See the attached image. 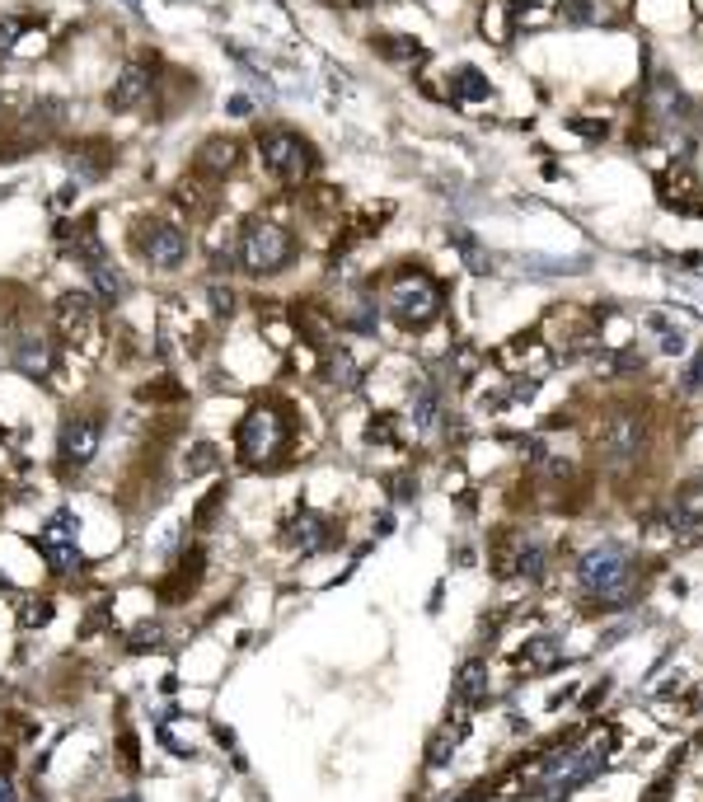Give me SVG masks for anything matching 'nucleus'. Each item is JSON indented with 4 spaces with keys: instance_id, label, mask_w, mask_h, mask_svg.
Instances as JSON below:
<instances>
[{
    "instance_id": "obj_1",
    "label": "nucleus",
    "mask_w": 703,
    "mask_h": 802,
    "mask_svg": "<svg viewBox=\"0 0 703 802\" xmlns=\"http://www.w3.org/2000/svg\"><path fill=\"white\" fill-rule=\"evenodd\" d=\"M615 755V732H591L587 741H567V747H553L540 769H535V798H549V802H567L573 793L591 789L601 779V769L610 765Z\"/></svg>"
},
{
    "instance_id": "obj_2",
    "label": "nucleus",
    "mask_w": 703,
    "mask_h": 802,
    "mask_svg": "<svg viewBox=\"0 0 703 802\" xmlns=\"http://www.w3.org/2000/svg\"><path fill=\"white\" fill-rule=\"evenodd\" d=\"M577 587L587 591L591 601H601L605 611H619L638 597L642 587V568L633 559V549L619 544V540H601L591 544L587 554L577 559Z\"/></svg>"
},
{
    "instance_id": "obj_3",
    "label": "nucleus",
    "mask_w": 703,
    "mask_h": 802,
    "mask_svg": "<svg viewBox=\"0 0 703 802\" xmlns=\"http://www.w3.org/2000/svg\"><path fill=\"white\" fill-rule=\"evenodd\" d=\"M287 441H291V413L281 404H273V399H267V404H253L235 427V451L249 469L277 465V455L287 451Z\"/></svg>"
},
{
    "instance_id": "obj_4",
    "label": "nucleus",
    "mask_w": 703,
    "mask_h": 802,
    "mask_svg": "<svg viewBox=\"0 0 703 802\" xmlns=\"http://www.w3.org/2000/svg\"><path fill=\"white\" fill-rule=\"evenodd\" d=\"M441 305H445V291L441 281L423 273V267H403V273L390 281V291H385V310H390V319L399 329H427L431 319H441Z\"/></svg>"
},
{
    "instance_id": "obj_5",
    "label": "nucleus",
    "mask_w": 703,
    "mask_h": 802,
    "mask_svg": "<svg viewBox=\"0 0 703 802\" xmlns=\"http://www.w3.org/2000/svg\"><path fill=\"white\" fill-rule=\"evenodd\" d=\"M239 267H244L249 277H277L281 267H287L296 259V240L287 226H277V221H263L253 216L244 235H239Z\"/></svg>"
},
{
    "instance_id": "obj_6",
    "label": "nucleus",
    "mask_w": 703,
    "mask_h": 802,
    "mask_svg": "<svg viewBox=\"0 0 703 802\" xmlns=\"http://www.w3.org/2000/svg\"><path fill=\"white\" fill-rule=\"evenodd\" d=\"M131 240H137V254L151 273H178V267L188 263V230L164 221V216H146L141 226L131 230Z\"/></svg>"
},
{
    "instance_id": "obj_7",
    "label": "nucleus",
    "mask_w": 703,
    "mask_h": 802,
    "mask_svg": "<svg viewBox=\"0 0 703 802\" xmlns=\"http://www.w3.org/2000/svg\"><path fill=\"white\" fill-rule=\"evenodd\" d=\"M259 155H263V170L287 178V184H301V178H310L314 165H319L314 151H310V141L291 127H267L259 137Z\"/></svg>"
},
{
    "instance_id": "obj_8",
    "label": "nucleus",
    "mask_w": 703,
    "mask_h": 802,
    "mask_svg": "<svg viewBox=\"0 0 703 802\" xmlns=\"http://www.w3.org/2000/svg\"><path fill=\"white\" fill-rule=\"evenodd\" d=\"M642 441H648V423L633 409H615L595 433V451H601L605 465H633Z\"/></svg>"
},
{
    "instance_id": "obj_9",
    "label": "nucleus",
    "mask_w": 703,
    "mask_h": 802,
    "mask_svg": "<svg viewBox=\"0 0 703 802\" xmlns=\"http://www.w3.org/2000/svg\"><path fill=\"white\" fill-rule=\"evenodd\" d=\"M38 549H42V563H48V573L66 577L80 568V522L71 512H52L48 526L38 530Z\"/></svg>"
},
{
    "instance_id": "obj_10",
    "label": "nucleus",
    "mask_w": 703,
    "mask_h": 802,
    "mask_svg": "<svg viewBox=\"0 0 703 802\" xmlns=\"http://www.w3.org/2000/svg\"><path fill=\"white\" fill-rule=\"evenodd\" d=\"M103 441V418L99 413H71L62 423V437H57V455H62L66 469H85L89 460L99 455Z\"/></svg>"
},
{
    "instance_id": "obj_11",
    "label": "nucleus",
    "mask_w": 703,
    "mask_h": 802,
    "mask_svg": "<svg viewBox=\"0 0 703 802\" xmlns=\"http://www.w3.org/2000/svg\"><path fill=\"white\" fill-rule=\"evenodd\" d=\"M52 315H57V329H62L66 338H85L89 329H95L99 310H95V296L89 291H62Z\"/></svg>"
},
{
    "instance_id": "obj_12",
    "label": "nucleus",
    "mask_w": 703,
    "mask_h": 802,
    "mask_svg": "<svg viewBox=\"0 0 703 802\" xmlns=\"http://www.w3.org/2000/svg\"><path fill=\"white\" fill-rule=\"evenodd\" d=\"M287 540L296 554L310 559V554H324V549L334 544V526H328V516H319V512H296L287 522Z\"/></svg>"
},
{
    "instance_id": "obj_13",
    "label": "nucleus",
    "mask_w": 703,
    "mask_h": 802,
    "mask_svg": "<svg viewBox=\"0 0 703 802\" xmlns=\"http://www.w3.org/2000/svg\"><path fill=\"white\" fill-rule=\"evenodd\" d=\"M146 99H151V71H146L141 62H127L123 71H117L113 89H109V109L113 113H131V109H141Z\"/></svg>"
},
{
    "instance_id": "obj_14",
    "label": "nucleus",
    "mask_w": 703,
    "mask_h": 802,
    "mask_svg": "<svg viewBox=\"0 0 703 802\" xmlns=\"http://www.w3.org/2000/svg\"><path fill=\"white\" fill-rule=\"evenodd\" d=\"M10 362L24 371V376H48L52 371V343L42 338L38 329H28V334H14V343H10Z\"/></svg>"
},
{
    "instance_id": "obj_15",
    "label": "nucleus",
    "mask_w": 703,
    "mask_h": 802,
    "mask_svg": "<svg viewBox=\"0 0 703 802\" xmlns=\"http://www.w3.org/2000/svg\"><path fill=\"white\" fill-rule=\"evenodd\" d=\"M451 694H455V704L465 709V713L484 709V704H488V694H492L488 666H484V662H465V666H460V672H455V686H451Z\"/></svg>"
},
{
    "instance_id": "obj_16",
    "label": "nucleus",
    "mask_w": 703,
    "mask_h": 802,
    "mask_svg": "<svg viewBox=\"0 0 703 802\" xmlns=\"http://www.w3.org/2000/svg\"><path fill=\"white\" fill-rule=\"evenodd\" d=\"M445 89H451L455 103H488L492 99L488 76H484V71H474V66H455L451 80H445Z\"/></svg>"
},
{
    "instance_id": "obj_17",
    "label": "nucleus",
    "mask_w": 703,
    "mask_h": 802,
    "mask_svg": "<svg viewBox=\"0 0 703 802\" xmlns=\"http://www.w3.org/2000/svg\"><path fill=\"white\" fill-rule=\"evenodd\" d=\"M89 281H95V291H99V301H103V305H123L127 296H131L127 277H123V267H113L109 259L89 267Z\"/></svg>"
},
{
    "instance_id": "obj_18",
    "label": "nucleus",
    "mask_w": 703,
    "mask_h": 802,
    "mask_svg": "<svg viewBox=\"0 0 703 802\" xmlns=\"http://www.w3.org/2000/svg\"><path fill=\"white\" fill-rule=\"evenodd\" d=\"M235 160H239V146L230 141V137H212L198 151V170L202 174H212V178H221L226 170H235Z\"/></svg>"
},
{
    "instance_id": "obj_19",
    "label": "nucleus",
    "mask_w": 703,
    "mask_h": 802,
    "mask_svg": "<svg viewBox=\"0 0 703 802\" xmlns=\"http://www.w3.org/2000/svg\"><path fill=\"white\" fill-rule=\"evenodd\" d=\"M666 530H670V540L676 544H703V512L699 507H670L666 512Z\"/></svg>"
},
{
    "instance_id": "obj_20",
    "label": "nucleus",
    "mask_w": 703,
    "mask_h": 802,
    "mask_svg": "<svg viewBox=\"0 0 703 802\" xmlns=\"http://www.w3.org/2000/svg\"><path fill=\"white\" fill-rule=\"evenodd\" d=\"M324 376H328V385H334V390L352 394L356 385H362V366L352 362L348 348H334V352H328V371H324Z\"/></svg>"
},
{
    "instance_id": "obj_21",
    "label": "nucleus",
    "mask_w": 703,
    "mask_h": 802,
    "mask_svg": "<svg viewBox=\"0 0 703 802\" xmlns=\"http://www.w3.org/2000/svg\"><path fill=\"white\" fill-rule=\"evenodd\" d=\"M520 672H549V666H558V638H530L526 648H520Z\"/></svg>"
},
{
    "instance_id": "obj_22",
    "label": "nucleus",
    "mask_w": 703,
    "mask_h": 802,
    "mask_svg": "<svg viewBox=\"0 0 703 802\" xmlns=\"http://www.w3.org/2000/svg\"><path fill=\"white\" fill-rule=\"evenodd\" d=\"M71 259H80L85 267L103 263V240H99V230L89 226V221H80L76 235H71Z\"/></svg>"
},
{
    "instance_id": "obj_23",
    "label": "nucleus",
    "mask_w": 703,
    "mask_h": 802,
    "mask_svg": "<svg viewBox=\"0 0 703 802\" xmlns=\"http://www.w3.org/2000/svg\"><path fill=\"white\" fill-rule=\"evenodd\" d=\"M516 573L526 577V582H540V577H544V549L535 540H526L516 549Z\"/></svg>"
},
{
    "instance_id": "obj_24",
    "label": "nucleus",
    "mask_w": 703,
    "mask_h": 802,
    "mask_svg": "<svg viewBox=\"0 0 703 802\" xmlns=\"http://www.w3.org/2000/svg\"><path fill=\"white\" fill-rule=\"evenodd\" d=\"M676 390L680 394H699L703 390V348L690 356V362H685V371L676 376Z\"/></svg>"
},
{
    "instance_id": "obj_25",
    "label": "nucleus",
    "mask_w": 703,
    "mask_h": 802,
    "mask_svg": "<svg viewBox=\"0 0 703 802\" xmlns=\"http://www.w3.org/2000/svg\"><path fill=\"white\" fill-rule=\"evenodd\" d=\"M451 240H455L460 249H465V263L474 267V273H488V267H492V263L484 259V245H478L474 235H465V230H451Z\"/></svg>"
},
{
    "instance_id": "obj_26",
    "label": "nucleus",
    "mask_w": 703,
    "mask_h": 802,
    "mask_svg": "<svg viewBox=\"0 0 703 802\" xmlns=\"http://www.w3.org/2000/svg\"><path fill=\"white\" fill-rule=\"evenodd\" d=\"M160 643H164L160 624H141V629L127 638V648H131V652H146V648H160Z\"/></svg>"
},
{
    "instance_id": "obj_27",
    "label": "nucleus",
    "mask_w": 703,
    "mask_h": 802,
    "mask_svg": "<svg viewBox=\"0 0 703 802\" xmlns=\"http://www.w3.org/2000/svg\"><path fill=\"white\" fill-rule=\"evenodd\" d=\"M206 291H212V310H216V315H230V310H235V291L221 287V281H216V287H206Z\"/></svg>"
},
{
    "instance_id": "obj_28",
    "label": "nucleus",
    "mask_w": 703,
    "mask_h": 802,
    "mask_svg": "<svg viewBox=\"0 0 703 802\" xmlns=\"http://www.w3.org/2000/svg\"><path fill=\"white\" fill-rule=\"evenodd\" d=\"M656 338H662V352H670V356H680V352H685V334L676 329V324H670V329H662Z\"/></svg>"
},
{
    "instance_id": "obj_29",
    "label": "nucleus",
    "mask_w": 703,
    "mask_h": 802,
    "mask_svg": "<svg viewBox=\"0 0 703 802\" xmlns=\"http://www.w3.org/2000/svg\"><path fill=\"white\" fill-rule=\"evenodd\" d=\"M20 34H24L20 20H0V52H10L14 42H20Z\"/></svg>"
},
{
    "instance_id": "obj_30",
    "label": "nucleus",
    "mask_w": 703,
    "mask_h": 802,
    "mask_svg": "<svg viewBox=\"0 0 703 802\" xmlns=\"http://www.w3.org/2000/svg\"><path fill=\"white\" fill-rule=\"evenodd\" d=\"M48 615H52V611H48V605L28 601V605H24V629H34V624H42V619H48Z\"/></svg>"
},
{
    "instance_id": "obj_31",
    "label": "nucleus",
    "mask_w": 703,
    "mask_h": 802,
    "mask_svg": "<svg viewBox=\"0 0 703 802\" xmlns=\"http://www.w3.org/2000/svg\"><path fill=\"white\" fill-rule=\"evenodd\" d=\"M670 789H676V775H662V784H656V789L642 798V802H666L670 798Z\"/></svg>"
},
{
    "instance_id": "obj_32",
    "label": "nucleus",
    "mask_w": 703,
    "mask_h": 802,
    "mask_svg": "<svg viewBox=\"0 0 703 802\" xmlns=\"http://www.w3.org/2000/svg\"><path fill=\"white\" fill-rule=\"evenodd\" d=\"M230 113H235V117H249V113H253L249 95H235V99H230Z\"/></svg>"
},
{
    "instance_id": "obj_33",
    "label": "nucleus",
    "mask_w": 703,
    "mask_h": 802,
    "mask_svg": "<svg viewBox=\"0 0 703 802\" xmlns=\"http://www.w3.org/2000/svg\"><path fill=\"white\" fill-rule=\"evenodd\" d=\"M0 802H20V793H14V784L0 775Z\"/></svg>"
}]
</instances>
